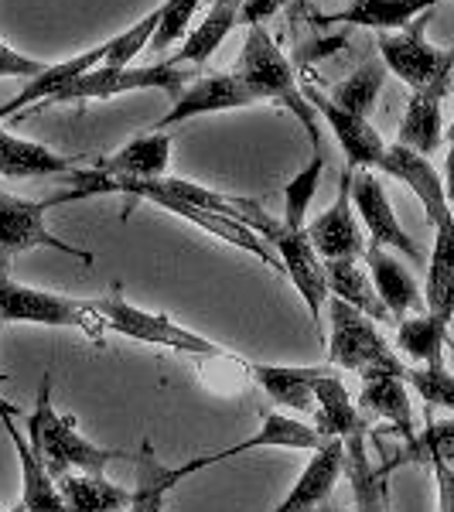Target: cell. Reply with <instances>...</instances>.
I'll return each mask as SVG.
<instances>
[{"mask_svg": "<svg viewBox=\"0 0 454 512\" xmlns=\"http://www.w3.org/2000/svg\"><path fill=\"white\" fill-rule=\"evenodd\" d=\"M427 18H417L403 31H383L379 35V59L393 76L410 86V93L427 89H448L454 82V48H437L427 41Z\"/></svg>", "mask_w": 454, "mask_h": 512, "instance_id": "5b68a950", "label": "cell"}, {"mask_svg": "<svg viewBox=\"0 0 454 512\" xmlns=\"http://www.w3.org/2000/svg\"><path fill=\"white\" fill-rule=\"evenodd\" d=\"M192 82V69L188 65H175L171 59L154 62V65H123V69H110V65H96L93 72H86L82 79L69 82L59 89L48 103H82V99H113L120 93H137V89H161V93L178 96L181 89ZM45 106V103H41Z\"/></svg>", "mask_w": 454, "mask_h": 512, "instance_id": "ba28073f", "label": "cell"}, {"mask_svg": "<svg viewBox=\"0 0 454 512\" xmlns=\"http://www.w3.org/2000/svg\"><path fill=\"white\" fill-rule=\"evenodd\" d=\"M345 472L352 478V509H325V512H386V485L383 472H376L366 454V437H349L345 441Z\"/></svg>", "mask_w": 454, "mask_h": 512, "instance_id": "4dcf8cb0", "label": "cell"}, {"mask_svg": "<svg viewBox=\"0 0 454 512\" xmlns=\"http://www.w3.org/2000/svg\"><path fill=\"white\" fill-rule=\"evenodd\" d=\"M328 359L338 369H352V373L366 376V373H390L407 379L410 366L400 359L390 342L379 335V328L373 325V318L356 311L352 304L328 297Z\"/></svg>", "mask_w": 454, "mask_h": 512, "instance_id": "277c9868", "label": "cell"}, {"mask_svg": "<svg viewBox=\"0 0 454 512\" xmlns=\"http://www.w3.org/2000/svg\"><path fill=\"white\" fill-rule=\"evenodd\" d=\"M366 263H369V277H373V284H376V294L383 297L386 311H390V318L396 325L407 321V315H424L427 301H424V291H420L417 277L410 274L386 246L369 243Z\"/></svg>", "mask_w": 454, "mask_h": 512, "instance_id": "e0dca14e", "label": "cell"}, {"mask_svg": "<svg viewBox=\"0 0 454 512\" xmlns=\"http://www.w3.org/2000/svg\"><path fill=\"white\" fill-rule=\"evenodd\" d=\"M342 472H345V441L342 437H332L325 448L315 451V458L308 461V468L297 478V485L287 492V499L274 512H311L325 506Z\"/></svg>", "mask_w": 454, "mask_h": 512, "instance_id": "ac0fdd59", "label": "cell"}, {"mask_svg": "<svg viewBox=\"0 0 454 512\" xmlns=\"http://www.w3.org/2000/svg\"><path fill=\"white\" fill-rule=\"evenodd\" d=\"M448 4V0H352V7L338 14H328L325 21L335 24H359V28H376L383 31H403L410 28L417 18L431 14L434 7Z\"/></svg>", "mask_w": 454, "mask_h": 512, "instance_id": "7402d4cb", "label": "cell"}, {"mask_svg": "<svg viewBox=\"0 0 454 512\" xmlns=\"http://www.w3.org/2000/svg\"><path fill=\"white\" fill-rule=\"evenodd\" d=\"M356 407L366 417H379L393 427L396 434L407 441L410 458L420 461V431L414 424V407H410L407 379L390 373H366L362 376V390Z\"/></svg>", "mask_w": 454, "mask_h": 512, "instance_id": "9a60e30c", "label": "cell"}, {"mask_svg": "<svg viewBox=\"0 0 454 512\" xmlns=\"http://www.w3.org/2000/svg\"><path fill=\"white\" fill-rule=\"evenodd\" d=\"M171 161V134H144L110 158L89 161V168L110 178H161Z\"/></svg>", "mask_w": 454, "mask_h": 512, "instance_id": "44dd1931", "label": "cell"}, {"mask_svg": "<svg viewBox=\"0 0 454 512\" xmlns=\"http://www.w3.org/2000/svg\"><path fill=\"white\" fill-rule=\"evenodd\" d=\"M45 72V62L38 59H28V55L14 52V48H7L4 41H0V76H28L35 79Z\"/></svg>", "mask_w": 454, "mask_h": 512, "instance_id": "74e56055", "label": "cell"}, {"mask_svg": "<svg viewBox=\"0 0 454 512\" xmlns=\"http://www.w3.org/2000/svg\"><path fill=\"white\" fill-rule=\"evenodd\" d=\"M420 461H444L454 468V417L427 420V431H420Z\"/></svg>", "mask_w": 454, "mask_h": 512, "instance_id": "8d00e7d4", "label": "cell"}, {"mask_svg": "<svg viewBox=\"0 0 454 512\" xmlns=\"http://www.w3.org/2000/svg\"><path fill=\"white\" fill-rule=\"evenodd\" d=\"M59 492L69 512H127L134 506V492L110 482L106 475H89V472L62 475Z\"/></svg>", "mask_w": 454, "mask_h": 512, "instance_id": "83f0119b", "label": "cell"}, {"mask_svg": "<svg viewBox=\"0 0 454 512\" xmlns=\"http://www.w3.org/2000/svg\"><path fill=\"white\" fill-rule=\"evenodd\" d=\"M407 386L414 390L427 407H441L454 414V373L444 366H410Z\"/></svg>", "mask_w": 454, "mask_h": 512, "instance_id": "e575fe53", "label": "cell"}, {"mask_svg": "<svg viewBox=\"0 0 454 512\" xmlns=\"http://www.w3.org/2000/svg\"><path fill=\"white\" fill-rule=\"evenodd\" d=\"M444 188H448V202L454 198V137L448 147V161H444Z\"/></svg>", "mask_w": 454, "mask_h": 512, "instance_id": "60d3db41", "label": "cell"}, {"mask_svg": "<svg viewBox=\"0 0 454 512\" xmlns=\"http://www.w3.org/2000/svg\"><path fill=\"white\" fill-rule=\"evenodd\" d=\"M451 137H454V123H451Z\"/></svg>", "mask_w": 454, "mask_h": 512, "instance_id": "f6af8a7d", "label": "cell"}, {"mask_svg": "<svg viewBox=\"0 0 454 512\" xmlns=\"http://www.w3.org/2000/svg\"><path fill=\"white\" fill-rule=\"evenodd\" d=\"M301 93L311 106H315L318 117L328 123V130L335 134L338 147H342V154L349 158L352 171H373V168L379 171L383 168L386 147L390 144L379 137V130L373 127V123H369L366 117H356V113H345L342 106H335L332 99L315 86H304Z\"/></svg>", "mask_w": 454, "mask_h": 512, "instance_id": "7c38bea8", "label": "cell"}, {"mask_svg": "<svg viewBox=\"0 0 454 512\" xmlns=\"http://www.w3.org/2000/svg\"><path fill=\"white\" fill-rule=\"evenodd\" d=\"M7 417H24V410L18 407V403H11V400L0 396V420H7Z\"/></svg>", "mask_w": 454, "mask_h": 512, "instance_id": "b9f144b4", "label": "cell"}, {"mask_svg": "<svg viewBox=\"0 0 454 512\" xmlns=\"http://www.w3.org/2000/svg\"><path fill=\"white\" fill-rule=\"evenodd\" d=\"M93 304H96L99 315H103V325L123 338H134V342H144V345H161V349H175L185 355H198V359H219V355H229L222 345L188 332V328H181L178 321H171L168 315L134 308V304L120 294V287H113L110 294L99 297Z\"/></svg>", "mask_w": 454, "mask_h": 512, "instance_id": "8992f818", "label": "cell"}, {"mask_svg": "<svg viewBox=\"0 0 454 512\" xmlns=\"http://www.w3.org/2000/svg\"><path fill=\"white\" fill-rule=\"evenodd\" d=\"M321 175H325V151H315V158L304 164L297 175L287 181L284 188V226L291 229H304V219H308L311 198L318 195Z\"/></svg>", "mask_w": 454, "mask_h": 512, "instance_id": "836d02e7", "label": "cell"}, {"mask_svg": "<svg viewBox=\"0 0 454 512\" xmlns=\"http://www.w3.org/2000/svg\"><path fill=\"white\" fill-rule=\"evenodd\" d=\"M304 233H308L321 260H359V256H366L369 243L362 239L359 222L352 216V168L342 171L332 209H325L311 226H304Z\"/></svg>", "mask_w": 454, "mask_h": 512, "instance_id": "4fadbf2b", "label": "cell"}, {"mask_svg": "<svg viewBox=\"0 0 454 512\" xmlns=\"http://www.w3.org/2000/svg\"><path fill=\"white\" fill-rule=\"evenodd\" d=\"M0 321H31V325L79 328L89 338H103L106 325L93 301L48 294L38 287H24L7 274H0Z\"/></svg>", "mask_w": 454, "mask_h": 512, "instance_id": "52a82bcc", "label": "cell"}, {"mask_svg": "<svg viewBox=\"0 0 454 512\" xmlns=\"http://www.w3.org/2000/svg\"><path fill=\"white\" fill-rule=\"evenodd\" d=\"M4 431L11 434V444L18 451V461H21V502L28 512H69L65 509V499L59 492V482L48 475V468L38 461V454L31 451V444L24 441L21 431L14 427V417L0 420Z\"/></svg>", "mask_w": 454, "mask_h": 512, "instance_id": "4316f807", "label": "cell"}, {"mask_svg": "<svg viewBox=\"0 0 454 512\" xmlns=\"http://www.w3.org/2000/svg\"><path fill=\"white\" fill-rule=\"evenodd\" d=\"M209 4H212V7H216V4H229V7H243V4H246V0H209Z\"/></svg>", "mask_w": 454, "mask_h": 512, "instance_id": "7bdbcfd3", "label": "cell"}, {"mask_svg": "<svg viewBox=\"0 0 454 512\" xmlns=\"http://www.w3.org/2000/svg\"><path fill=\"white\" fill-rule=\"evenodd\" d=\"M263 103L257 89L250 86L239 72H205L188 82L185 89L175 96V106H171L164 117L154 123V134H164L175 123H185L192 117H205V113H226V110H239V106H257Z\"/></svg>", "mask_w": 454, "mask_h": 512, "instance_id": "30bf717a", "label": "cell"}, {"mask_svg": "<svg viewBox=\"0 0 454 512\" xmlns=\"http://www.w3.org/2000/svg\"><path fill=\"white\" fill-rule=\"evenodd\" d=\"M451 209H454V198H451Z\"/></svg>", "mask_w": 454, "mask_h": 512, "instance_id": "bcb514c9", "label": "cell"}, {"mask_svg": "<svg viewBox=\"0 0 454 512\" xmlns=\"http://www.w3.org/2000/svg\"><path fill=\"white\" fill-rule=\"evenodd\" d=\"M198 4H202V0H164V4H161V24H158V31H154V38H151V45H147V48L164 52V48H171L175 41L185 38L188 21L195 18Z\"/></svg>", "mask_w": 454, "mask_h": 512, "instance_id": "d590c367", "label": "cell"}, {"mask_svg": "<svg viewBox=\"0 0 454 512\" xmlns=\"http://www.w3.org/2000/svg\"><path fill=\"white\" fill-rule=\"evenodd\" d=\"M243 226H250L253 233H257L263 243H267L270 250L277 253L280 267L287 270V277L294 280L297 294H301L304 304H308L318 338H325V328H321V315H325V301H328L325 260H321V256L315 253V246H311L308 233H304V229L284 226V219H270L267 212H263L260 202L250 205Z\"/></svg>", "mask_w": 454, "mask_h": 512, "instance_id": "3957f363", "label": "cell"}, {"mask_svg": "<svg viewBox=\"0 0 454 512\" xmlns=\"http://www.w3.org/2000/svg\"><path fill=\"white\" fill-rule=\"evenodd\" d=\"M328 444V437L311 424H301L294 417H284V414H267L260 424V431L246 441H236L222 451H212L209 454V465H219V461H229L236 454H246V451H257V448H287V451H321Z\"/></svg>", "mask_w": 454, "mask_h": 512, "instance_id": "d6986e66", "label": "cell"}, {"mask_svg": "<svg viewBox=\"0 0 454 512\" xmlns=\"http://www.w3.org/2000/svg\"><path fill=\"white\" fill-rule=\"evenodd\" d=\"M444 96L448 89H427V93H410L407 99V113L400 120V134H396V144L410 147L417 154H434L444 140Z\"/></svg>", "mask_w": 454, "mask_h": 512, "instance_id": "d4e9b609", "label": "cell"}, {"mask_svg": "<svg viewBox=\"0 0 454 512\" xmlns=\"http://www.w3.org/2000/svg\"><path fill=\"white\" fill-rule=\"evenodd\" d=\"M236 72L257 89L260 99H274V103L287 106V110L304 123V130H308V137H311V147L321 151V127H318L315 106L304 99L291 62H287V55L277 48V41L263 31V24L250 28V35H246Z\"/></svg>", "mask_w": 454, "mask_h": 512, "instance_id": "7a4b0ae2", "label": "cell"}, {"mask_svg": "<svg viewBox=\"0 0 454 512\" xmlns=\"http://www.w3.org/2000/svg\"><path fill=\"white\" fill-rule=\"evenodd\" d=\"M45 209H52V198L45 202H28V198L0 195V274L11 270V260L18 253L31 250H59L79 263H93V253L69 246L45 226Z\"/></svg>", "mask_w": 454, "mask_h": 512, "instance_id": "9c48e42d", "label": "cell"}, {"mask_svg": "<svg viewBox=\"0 0 454 512\" xmlns=\"http://www.w3.org/2000/svg\"><path fill=\"white\" fill-rule=\"evenodd\" d=\"M325 284H328V297L352 304V308L369 315L373 321H393L383 297L376 294L373 277L356 260H325Z\"/></svg>", "mask_w": 454, "mask_h": 512, "instance_id": "f1b7e54d", "label": "cell"}, {"mask_svg": "<svg viewBox=\"0 0 454 512\" xmlns=\"http://www.w3.org/2000/svg\"><path fill=\"white\" fill-rule=\"evenodd\" d=\"M427 315L451 325L454 318V216L434 229V253L427 260V284H424Z\"/></svg>", "mask_w": 454, "mask_h": 512, "instance_id": "484cf974", "label": "cell"}, {"mask_svg": "<svg viewBox=\"0 0 454 512\" xmlns=\"http://www.w3.org/2000/svg\"><path fill=\"white\" fill-rule=\"evenodd\" d=\"M24 424H28L31 451L38 454V461L48 468V475H52L55 482L72 472L103 475L110 461L134 458V454H127V451L99 448L89 437H82L76 417L59 414V410L52 407V373H45V379H41L35 410L24 414Z\"/></svg>", "mask_w": 454, "mask_h": 512, "instance_id": "6da1fadb", "label": "cell"}, {"mask_svg": "<svg viewBox=\"0 0 454 512\" xmlns=\"http://www.w3.org/2000/svg\"><path fill=\"white\" fill-rule=\"evenodd\" d=\"M76 171V158L55 154L52 147L35 144V140L14 137L0 127V175L4 178H48Z\"/></svg>", "mask_w": 454, "mask_h": 512, "instance_id": "cb8c5ba5", "label": "cell"}, {"mask_svg": "<svg viewBox=\"0 0 454 512\" xmlns=\"http://www.w3.org/2000/svg\"><path fill=\"white\" fill-rule=\"evenodd\" d=\"M315 400H318V431L332 441V437H366L369 434V420L366 414L352 403L349 390H345L342 376H335V369H328L325 376L318 379V390H315Z\"/></svg>", "mask_w": 454, "mask_h": 512, "instance_id": "603a6c76", "label": "cell"}, {"mask_svg": "<svg viewBox=\"0 0 454 512\" xmlns=\"http://www.w3.org/2000/svg\"><path fill=\"white\" fill-rule=\"evenodd\" d=\"M239 24V7H229V4H216L209 7L202 21L195 24V31H188L185 45L171 55L175 65H188V69H198L216 55V48L226 41V35Z\"/></svg>", "mask_w": 454, "mask_h": 512, "instance_id": "f546056e", "label": "cell"}, {"mask_svg": "<svg viewBox=\"0 0 454 512\" xmlns=\"http://www.w3.org/2000/svg\"><path fill=\"white\" fill-rule=\"evenodd\" d=\"M352 202H356V212L369 229V243L403 253L410 263L424 267V260H427L424 250H420L407 229L400 226V219H396V212L390 205V195H386L383 181H379L373 171H352Z\"/></svg>", "mask_w": 454, "mask_h": 512, "instance_id": "8fae6325", "label": "cell"}, {"mask_svg": "<svg viewBox=\"0 0 454 512\" xmlns=\"http://www.w3.org/2000/svg\"><path fill=\"white\" fill-rule=\"evenodd\" d=\"M383 82H386L383 59H369V62H362L345 82L332 86L328 99H332L335 106H342L345 113H356V117L369 120V110H373L379 93H383Z\"/></svg>", "mask_w": 454, "mask_h": 512, "instance_id": "d6a6232c", "label": "cell"}, {"mask_svg": "<svg viewBox=\"0 0 454 512\" xmlns=\"http://www.w3.org/2000/svg\"><path fill=\"white\" fill-rule=\"evenodd\" d=\"M11 512H28V509H24V502H18V506H14Z\"/></svg>", "mask_w": 454, "mask_h": 512, "instance_id": "ee69618b", "label": "cell"}, {"mask_svg": "<svg viewBox=\"0 0 454 512\" xmlns=\"http://www.w3.org/2000/svg\"><path fill=\"white\" fill-rule=\"evenodd\" d=\"M284 4H291V0H246L243 7H239V21L250 24V28H257L270 18V14H277Z\"/></svg>", "mask_w": 454, "mask_h": 512, "instance_id": "ab89813d", "label": "cell"}, {"mask_svg": "<svg viewBox=\"0 0 454 512\" xmlns=\"http://www.w3.org/2000/svg\"><path fill=\"white\" fill-rule=\"evenodd\" d=\"M134 465H137V485H134V506L127 512H164V499L178 489L185 478H192L198 472L209 468V461L202 458H192L185 465H164L154 451L151 441L140 444V451L134 454Z\"/></svg>", "mask_w": 454, "mask_h": 512, "instance_id": "2e32d148", "label": "cell"}, {"mask_svg": "<svg viewBox=\"0 0 454 512\" xmlns=\"http://www.w3.org/2000/svg\"><path fill=\"white\" fill-rule=\"evenodd\" d=\"M379 171L390 175L393 181H400V185H407L410 192L417 195V202L424 205V216H427V226L431 229H437L444 219L454 216L444 178L437 175V168L424 158V154L410 151V147H403V144H390L386 147V161Z\"/></svg>", "mask_w": 454, "mask_h": 512, "instance_id": "5bb4252c", "label": "cell"}, {"mask_svg": "<svg viewBox=\"0 0 454 512\" xmlns=\"http://www.w3.org/2000/svg\"><path fill=\"white\" fill-rule=\"evenodd\" d=\"M444 345H448V325L434 315H417L400 321L396 328V349L417 366H444Z\"/></svg>", "mask_w": 454, "mask_h": 512, "instance_id": "1f68e13d", "label": "cell"}, {"mask_svg": "<svg viewBox=\"0 0 454 512\" xmlns=\"http://www.w3.org/2000/svg\"><path fill=\"white\" fill-rule=\"evenodd\" d=\"M332 366H250V379L267 390L277 407L297 410V414H311L315 410V390L318 379Z\"/></svg>", "mask_w": 454, "mask_h": 512, "instance_id": "ffe728a7", "label": "cell"}, {"mask_svg": "<svg viewBox=\"0 0 454 512\" xmlns=\"http://www.w3.org/2000/svg\"><path fill=\"white\" fill-rule=\"evenodd\" d=\"M434 468V482H437V506L441 512H454V468L444 461H427Z\"/></svg>", "mask_w": 454, "mask_h": 512, "instance_id": "f35d334b", "label": "cell"}]
</instances>
